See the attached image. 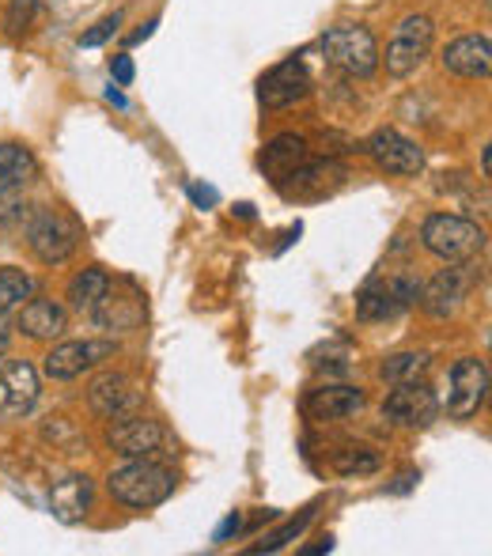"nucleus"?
<instances>
[{
    "mask_svg": "<svg viewBox=\"0 0 492 556\" xmlns=\"http://www.w3.org/2000/svg\"><path fill=\"white\" fill-rule=\"evenodd\" d=\"M80 247V224L61 208H38L27 224V250L42 265H65Z\"/></svg>",
    "mask_w": 492,
    "mask_h": 556,
    "instance_id": "nucleus-7",
    "label": "nucleus"
},
{
    "mask_svg": "<svg viewBox=\"0 0 492 556\" xmlns=\"http://www.w3.org/2000/svg\"><path fill=\"white\" fill-rule=\"evenodd\" d=\"M489 364L481 356H463L451 367L447 379V417L470 420L485 409L489 402Z\"/></svg>",
    "mask_w": 492,
    "mask_h": 556,
    "instance_id": "nucleus-11",
    "label": "nucleus"
},
{
    "mask_svg": "<svg viewBox=\"0 0 492 556\" xmlns=\"http://www.w3.org/2000/svg\"><path fill=\"white\" fill-rule=\"evenodd\" d=\"M417 481H420V473H413V469H405V473L398 477L394 484H387V492H390V496H402V492L417 489Z\"/></svg>",
    "mask_w": 492,
    "mask_h": 556,
    "instance_id": "nucleus-34",
    "label": "nucleus"
},
{
    "mask_svg": "<svg viewBox=\"0 0 492 556\" xmlns=\"http://www.w3.org/2000/svg\"><path fill=\"white\" fill-rule=\"evenodd\" d=\"M144 295L137 292V288L125 280V288H118L111 280V288H106V295L96 303V311H91V318H96L99 330L106 333H137L140 326H144Z\"/></svg>",
    "mask_w": 492,
    "mask_h": 556,
    "instance_id": "nucleus-16",
    "label": "nucleus"
},
{
    "mask_svg": "<svg viewBox=\"0 0 492 556\" xmlns=\"http://www.w3.org/2000/svg\"><path fill=\"white\" fill-rule=\"evenodd\" d=\"M330 466H333V473H341V477H371V473H379L382 454L375 451V446L349 443V446H341V451H333Z\"/></svg>",
    "mask_w": 492,
    "mask_h": 556,
    "instance_id": "nucleus-26",
    "label": "nucleus"
},
{
    "mask_svg": "<svg viewBox=\"0 0 492 556\" xmlns=\"http://www.w3.org/2000/svg\"><path fill=\"white\" fill-rule=\"evenodd\" d=\"M178 473L160 458H129L125 466L106 473V492L118 500L122 507L133 511H148V507H160L175 496Z\"/></svg>",
    "mask_w": 492,
    "mask_h": 556,
    "instance_id": "nucleus-1",
    "label": "nucleus"
},
{
    "mask_svg": "<svg viewBox=\"0 0 492 556\" xmlns=\"http://www.w3.org/2000/svg\"><path fill=\"white\" fill-rule=\"evenodd\" d=\"M106 446L122 458H175L178 443L167 428L155 417H144V413H129V417H118L111 428H106Z\"/></svg>",
    "mask_w": 492,
    "mask_h": 556,
    "instance_id": "nucleus-4",
    "label": "nucleus"
},
{
    "mask_svg": "<svg viewBox=\"0 0 492 556\" xmlns=\"http://www.w3.org/2000/svg\"><path fill=\"white\" fill-rule=\"evenodd\" d=\"M106 288H111V273H106L103 265H91V269H80L73 280H68L65 300H68V307H73L76 315H91V311H96V303L106 295Z\"/></svg>",
    "mask_w": 492,
    "mask_h": 556,
    "instance_id": "nucleus-24",
    "label": "nucleus"
},
{
    "mask_svg": "<svg viewBox=\"0 0 492 556\" xmlns=\"http://www.w3.org/2000/svg\"><path fill=\"white\" fill-rule=\"evenodd\" d=\"M106 103H114V106H118V111H125V106H129V99H125L122 91L111 84V88H106Z\"/></svg>",
    "mask_w": 492,
    "mask_h": 556,
    "instance_id": "nucleus-38",
    "label": "nucleus"
},
{
    "mask_svg": "<svg viewBox=\"0 0 492 556\" xmlns=\"http://www.w3.org/2000/svg\"><path fill=\"white\" fill-rule=\"evenodd\" d=\"M38 178V160L20 140H0V198L23 190Z\"/></svg>",
    "mask_w": 492,
    "mask_h": 556,
    "instance_id": "nucleus-23",
    "label": "nucleus"
},
{
    "mask_svg": "<svg viewBox=\"0 0 492 556\" xmlns=\"http://www.w3.org/2000/svg\"><path fill=\"white\" fill-rule=\"evenodd\" d=\"M368 405L361 387H318L303 397V417L315 420V425H333V420L356 417V413Z\"/></svg>",
    "mask_w": 492,
    "mask_h": 556,
    "instance_id": "nucleus-17",
    "label": "nucleus"
},
{
    "mask_svg": "<svg viewBox=\"0 0 492 556\" xmlns=\"http://www.w3.org/2000/svg\"><path fill=\"white\" fill-rule=\"evenodd\" d=\"M417 300H420V280L409 277V273L371 277L368 285L356 292V318H361V323H390V318L417 307Z\"/></svg>",
    "mask_w": 492,
    "mask_h": 556,
    "instance_id": "nucleus-5",
    "label": "nucleus"
},
{
    "mask_svg": "<svg viewBox=\"0 0 492 556\" xmlns=\"http://www.w3.org/2000/svg\"><path fill=\"white\" fill-rule=\"evenodd\" d=\"M420 247L440 262H474L478 254H485L489 235L485 227L466 220V216L432 213L420 224Z\"/></svg>",
    "mask_w": 492,
    "mask_h": 556,
    "instance_id": "nucleus-3",
    "label": "nucleus"
},
{
    "mask_svg": "<svg viewBox=\"0 0 492 556\" xmlns=\"http://www.w3.org/2000/svg\"><path fill=\"white\" fill-rule=\"evenodd\" d=\"M481 175H492V152H489V148H485V152H481Z\"/></svg>",
    "mask_w": 492,
    "mask_h": 556,
    "instance_id": "nucleus-40",
    "label": "nucleus"
},
{
    "mask_svg": "<svg viewBox=\"0 0 492 556\" xmlns=\"http://www.w3.org/2000/svg\"><path fill=\"white\" fill-rule=\"evenodd\" d=\"M361 152L368 155L382 175H398V178H417L425 170V148L417 140H409L398 129H375L368 140L361 144Z\"/></svg>",
    "mask_w": 492,
    "mask_h": 556,
    "instance_id": "nucleus-12",
    "label": "nucleus"
},
{
    "mask_svg": "<svg viewBox=\"0 0 492 556\" xmlns=\"http://www.w3.org/2000/svg\"><path fill=\"white\" fill-rule=\"evenodd\" d=\"M307 155H311L307 137H300V132H280V137H273L269 144L262 148L257 167H262V175L269 178L273 186H280Z\"/></svg>",
    "mask_w": 492,
    "mask_h": 556,
    "instance_id": "nucleus-21",
    "label": "nucleus"
},
{
    "mask_svg": "<svg viewBox=\"0 0 492 556\" xmlns=\"http://www.w3.org/2000/svg\"><path fill=\"white\" fill-rule=\"evenodd\" d=\"M303 556H318V553H333V538L330 534H326L323 538V542H318V545H307V549H300Z\"/></svg>",
    "mask_w": 492,
    "mask_h": 556,
    "instance_id": "nucleus-37",
    "label": "nucleus"
},
{
    "mask_svg": "<svg viewBox=\"0 0 492 556\" xmlns=\"http://www.w3.org/2000/svg\"><path fill=\"white\" fill-rule=\"evenodd\" d=\"M315 519V507H307V511H300V519H292V522H285V527L277 530V534L273 538H265L262 545H254V549L250 553H277V549H285L288 542H292V538H300L303 530H307V522Z\"/></svg>",
    "mask_w": 492,
    "mask_h": 556,
    "instance_id": "nucleus-28",
    "label": "nucleus"
},
{
    "mask_svg": "<svg viewBox=\"0 0 492 556\" xmlns=\"http://www.w3.org/2000/svg\"><path fill=\"white\" fill-rule=\"evenodd\" d=\"M318 50H323L326 65L338 68V73L353 76V80H368L379 68V42L364 23H338L318 38Z\"/></svg>",
    "mask_w": 492,
    "mask_h": 556,
    "instance_id": "nucleus-2",
    "label": "nucleus"
},
{
    "mask_svg": "<svg viewBox=\"0 0 492 556\" xmlns=\"http://www.w3.org/2000/svg\"><path fill=\"white\" fill-rule=\"evenodd\" d=\"M8 344H12V326H8V315H0V359H4Z\"/></svg>",
    "mask_w": 492,
    "mask_h": 556,
    "instance_id": "nucleus-36",
    "label": "nucleus"
},
{
    "mask_svg": "<svg viewBox=\"0 0 492 556\" xmlns=\"http://www.w3.org/2000/svg\"><path fill=\"white\" fill-rule=\"evenodd\" d=\"M155 27H160V15H155V20H148L140 30H133V35H129V46H137V42H144V38H152V30H155Z\"/></svg>",
    "mask_w": 492,
    "mask_h": 556,
    "instance_id": "nucleus-35",
    "label": "nucleus"
},
{
    "mask_svg": "<svg viewBox=\"0 0 492 556\" xmlns=\"http://www.w3.org/2000/svg\"><path fill=\"white\" fill-rule=\"evenodd\" d=\"M315 91V80H311L307 65L300 58H288L280 65H273L269 73L257 80V99H262L265 111H285V106H295Z\"/></svg>",
    "mask_w": 492,
    "mask_h": 556,
    "instance_id": "nucleus-14",
    "label": "nucleus"
},
{
    "mask_svg": "<svg viewBox=\"0 0 492 556\" xmlns=\"http://www.w3.org/2000/svg\"><path fill=\"white\" fill-rule=\"evenodd\" d=\"M91 496H96L91 477L88 473H68L50 489V511L58 515L61 522H80L84 515L91 511Z\"/></svg>",
    "mask_w": 492,
    "mask_h": 556,
    "instance_id": "nucleus-22",
    "label": "nucleus"
},
{
    "mask_svg": "<svg viewBox=\"0 0 492 556\" xmlns=\"http://www.w3.org/2000/svg\"><path fill=\"white\" fill-rule=\"evenodd\" d=\"M236 216H243V220H254V205H250V201L236 205Z\"/></svg>",
    "mask_w": 492,
    "mask_h": 556,
    "instance_id": "nucleus-39",
    "label": "nucleus"
},
{
    "mask_svg": "<svg viewBox=\"0 0 492 556\" xmlns=\"http://www.w3.org/2000/svg\"><path fill=\"white\" fill-rule=\"evenodd\" d=\"M382 417L398 428H413V432H420V428H432L436 417H440V397H436V390L428 387L425 379L398 382V387L382 397Z\"/></svg>",
    "mask_w": 492,
    "mask_h": 556,
    "instance_id": "nucleus-13",
    "label": "nucleus"
},
{
    "mask_svg": "<svg viewBox=\"0 0 492 556\" xmlns=\"http://www.w3.org/2000/svg\"><path fill=\"white\" fill-rule=\"evenodd\" d=\"M88 405L96 417L118 420V417H129V413L144 409V390H140V382L133 379V375L106 371L88 387Z\"/></svg>",
    "mask_w": 492,
    "mask_h": 556,
    "instance_id": "nucleus-15",
    "label": "nucleus"
},
{
    "mask_svg": "<svg viewBox=\"0 0 492 556\" xmlns=\"http://www.w3.org/2000/svg\"><path fill=\"white\" fill-rule=\"evenodd\" d=\"M349 182V167L333 155H323V160H303L285 182L277 186L285 201H300V205H311V201H326L338 190H345Z\"/></svg>",
    "mask_w": 492,
    "mask_h": 556,
    "instance_id": "nucleus-8",
    "label": "nucleus"
},
{
    "mask_svg": "<svg viewBox=\"0 0 492 556\" xmlns=\"http://www.w3.org/2000/svg\"><path fill=\"white\" fill-rule=\"evenodd\" d=\"M118 356V341H103V337H88V341H65L58 349L46 352L42 375L58 382H73L80 375L96 371L99 364Z\"/></svg>",
    "mask_w": 492,
    "mask_h": 556,
    "instance_id": "nucleus-10",
    "label": "nucleus"
},
{
    "mask_svg": "<svg viewBox=\"0 0 492 556\" xmlns=\"http://www.w3.org/2000/svg\"><path fill=\"white\" fill-rule=\"evenodd\" d=\"M122 20H125L122 12H114V15H103V20H99L96 27H91V30H84V35H80V46H84V50H96V46L111 42V38L118 35Z\"/></svg>",
    "mask_w": 492,
    "mask_h": 556,
    "instance_id": "nucleus-29",
    "label": "nucleus"
},
{
    "mask_svg": "<svg viewBox=\"0 0 492 556\" xmlns=\"http://www.w3.org/2000/svg\"><path fill=\"white\" fill-rule=\"evenodd\" d=\"M474 280H478V269H474V262H447V269L436 273L428 285H420V307H425L428 318H436V323H443V318L458 315V307L466 303V295H470Z\"/></svg>",
    "mask_w": 492,
    "mask_h": 556,
    "instance_id": "nucleus-9",
    "label": "nucleus"
},
{
    "mask_svg": "<svg viewBox=\"0 0 492 556\" xmlns=\"http://www.w3.org/2000/svg\"><path fill=\"white\" fill-rule=\"evenodd\" d=\"M0 387H4V409L0 417H23L38 402V371L27 359H0Z\"/></svg>",
    "mask_w": 492,
    "mask_h": 556,
    "instance_id": "nucleus-19",
    "label": "nucleus"
},
{
    "mask_svg": "<svg viewBox=\"0 0 492 556\" xmlns=\"http://www.w3.org/2000/svg\"><path fill=\"white\" fill-rule=\"evenodd\" d=\"M111 76H114L118 88H129L133 76H137V68H133V61L125 58V53H118V58H111Z\"/></svg>",
    "mask_w": 492,
    "mask_h": 556,
    "instance_id": "nucleus-32",
    "label": "nucleus"
},
{
    "mask_svg": "<svg viewBox=\"0 0 492 556\" xmlns=\"http://www.w3.org/2000/svg\"><path fill=\"white\" fill-rule=\"evenodd\" d=\"M432 42H436L432 15L413 12L394 27V35H390V42H387V53H379V61L387 65V73L394 76V80H405V76H413L425 65V58L432 53Z\"/></svg>",
    "mask_w": 492,
    "mask_h": 556,
    "instance_id": "nucleus-6",
    "label": "nucleus"
},
{
    "mask_svg": "<svg viewBox=\"0 0 492 556\" xmlns=\"http://www.w3.org/2000/svg\"><path fill=\"white\" fill-rule=\"evenodd\" d=\"M443 68L458 80H489L492 73V42L489 35H458L443 50Z\"/></svg>",
    "mask_w": 492,
    "mask_h": 556,
    "instance_id": "nucleus-18",
    "label": "nucleus"
},
{
    "mask_svg": "<svg viewBox=\"0 0 492 556\" xmlns=\"http://www.w3.org/2000/svg\"><path fill=\"white\" fill-rule=\"evenodd\" d=\"M35 15H38V0H12V4H8V30L23 35V30L35 23Z\"/></svg>",
    "mask_w": 492,
    "mask_h": 556,
    "instance_id": "nucleus-30",
    "label": "nucleus"
},
{
    "mask_svg": "<svg viewBox=\"0 0 492 556\" xmlns=\"http://www.w3.org/2000/svg\"><path fill=\"white\" fill-rule=\"evenodd\" d=\"M35 292H38V280L30 273L15 269V265H0V315L20 311Z\"/></svg>",
    "mask_w": 492,
    "mask_h": 556,
    "instance_id": "nucleus-27",
    "label": "nucleus"
},
{
    "mask_svg": "<svg viewBox=\"0 0 492 556\" xmlns=\"http://www.w3.org/2000/svg\"><path fill=\"white\" fill-rule=\"evenodd\" d=\"M432 371V356L428 352H394L379 364V379L387 387H398V382H417Z\"/></svg>",
    "mask_w": 492,
    "mask_h": 556,
    "instance_id": "nucleus-25",
    "label": "nucleus"
},
{
    "mask_svg": "<svg viewBox=\"0 0 492 556\" xmlns=\"http://www.w3.org/2000/svg\"><path fill=\"white\" fill-rule=\"evenodd\" d=\"M186 193H190V201L198 208H213V205H220V193L213 190V186H201V182H190L186 186Z\"/></svg>",
    "mask_w": 492,
    "mask_h": 556,
    "instance_id": "nucleus-31",
    "label": "nucleus"
},
{
    "mask_svg": "<svg viewBox=\"0 0 492 556\" xmlns=\"http://www.w3.org/2000/svg\"><path fill=\"white\" fill-rule=\"evenodd\" d=\"M27 341H58L68 330V311L58 300H46V295H30L20 307V323H15Z\"/></svg>",
    "mask_w": 492,
    "mask_h": 556,
    "instance_id": "nucleus-20",
    "label": "nucleus"
},
{
    "mask_svg": "<svg viewBox=\"0 0 492 556\" xmlns=\"http://www.w3.org/2000/svg\"><path fill=\"white\" fill-rule=\"evenodd\" d=\"M239 530H243V515H239V511H231V515H228V519H224V527H220V530H216V538H213V542H216V545L231 542V538H236V534H239Z\"/></svg>",
    "mask_w": 492,
    "mask_h": 556,
    "instance_id": "nucleus-33",
    "label": "nucleus"
}]
</instances>
